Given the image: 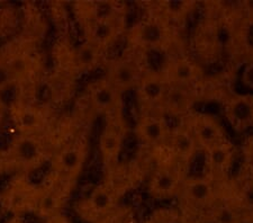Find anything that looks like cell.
I'll return each mask as SVG.
<instances>
[{
    "label": "cell",
    "instance_id": "6da1fadb",
    "mask_svg": "<svg viewBox=\"0 0 253 223\" xmlns=\"http://www.w3.org/2000/svg\"><path fill=\"white\" fill-rule=\"evenodd\" d=\"M9 156L19 167H36L45 157V145L40 135L18 134L11 142Z\"/></svg>",
    "mask_w": 253,
    "mask_h": 223
},
{
    "label": "cell",
    "instance_id": "7a4b0ae2",
    "mask_svg": "<svg viewBox=\"0 0 253 223\" xmlns=\"http://www.w3.org/2000/svg\"><path fill=\"white\" fill-rule=\"evenodd\" d=\"M116 198L113 190L106 186L93 187L80 206V216L91 222H97L114 212Z\"/></svg>",
    "mask_w": 253,
    "mask_h": 223
},
{
    "label": "cell",
    "instance_id": "3957f363",
    "mask_svg": "<svg viewBox=\"0 0 253 223\" xmlns=\"http://www.w3.org/2000/svg\"><path fill=\"white\" fill-rule=\"evenodd\" d=\"M11 121L18 134L40 135L45 127V115L42 109L32 104L14 106L11 111Z\"/></svg>",
    "mask_w": 253,
    "mask_h": 223
},
{
    "label": "cell",
    "instance_id": "277c9868",
    "mask_svg": "<svg viewBox=\"0 0 253 223\" xmlns=\"http://www.w3.org/2000/svg\"><path fill=\"white\" fill-rule=\"evenodd\" d=\"M85 159V151L83 145L70 143L61 148L52 160V167L56 173L64 177L78 175Z\"/></svg>",
    "mask_w": 253,
    "mask_h": 223
},
{
    "label": "cell",
    "instance_id": "5b68a950",
    "mask_svg": "<svg viewBox=\"0 0 253 223\" xmlns=\"http://www.w3.org/2000/svg\"><path fill=\"white\" fill-rule=\"evenodd\" d=\"M3 194H5L9 213L19 216L35 209L40 193L30 182L18 181Z\"/></svg>",
    "mask_w": 253,
    "mask_h": 223
},
{
    "label": "cell",
    "instance_id": "8992f818",
    "mask_svg": "<svg viewBox=\"0 0 253 223\" xmlns=\"http://www.w3.org/2000/svg\"><path fill=\"white\" fill-rule=\"evenodd\" d=\"M108 77V83L117 91L127 90L137 81V70L133 63L126 60H120L112 64Z\"/></svg>",
    "mask_w": 253,
    "mask_h": 223
},
{
    "label": "cell",
    "instance_id": "52a82bcc",
    "mask_svg": "<svg viewBox=\"0 0 253 223\" xmlns=\"http://www.w3.org/2000/svg\"><path fill=\"white\" fill-rule=\"evenodd\" d=\"M90 100L99 111H111L117 105L118 91L108 81H100L90 89Z\"/></svg>",
    "mask_w": 253,
    "mask_h": 223
},
{
    "label": "cell",
    "instance_id": "ba28073f",
    "mask_svg": "<svg viewBox=\"0 0 253 223\" xmlns=\"http://www.w3.org/2000/svg\"><path fill=\"white\" fill-rule=\"evenodd\" d=\"M3 60L6 61L8 67L13 72L17 84L30 78L34 72V59L26 52H14V53L8 54Z\"/></svg>",
    "mask_w": 253,
    "mask_h": 223
},
{
    "label": "cell",
    "instance_id": "9c48e42d",
    "mask_svg": "<svg viewBox=\"0 0 253 223\" xmlns=\"http://www.w3.org/2000/svg\"><path fill=\"white\" fill-rule=\"evenodd\" d=\"M73 60H75L76 66L80 70H91L95 68L100 60L99 47L95 44L85 41L84 43L79 44L73 52Z\"/></svg>",
    "mask_w": 253,
    "mask_h": 223
},
{
    "label": "cell",
    "instance_id": "30bf717a",
    "mask_svg": "<svg viewBox=\"0 0 253 223\" xmlns=\"http://www.w3.org/2000/svg\"><path fill=\"white\" fill-rule=\"evenodd\" d=\"M122 144H123V136H122L120 130L116 128H107L101 133L99 149L101 155L106 159H114L120 155Z\"/></svg>",
    "mask_w": 253,
    "mask_h": 223
},
{
    "label": "cell",
    "instance_id": "8fae6325",
    "mask_svg": "<svg viewBox=\"0 0 253 223\" xmlns=\"http://www.w3.org/2000/svg\"><path fill=\"white\" fill-rule=\"evenodd\" d=\"M87 32L89 42L100 47L115 39L116 27L114 22H90Z\"/></svg>",
    "mask_w": 253,
    "mask_h": 223
},
{
    "label": "cell",
    "instance_id": "7c38bea8",
    "mask_svg": "<svg viewBox=\"0 0 253 223\" xmlns=\"http://www.w3.org/2000/svg\"><path fill=\"white\" fill-rule=\"evenodd\" d=\"M187 196L196 205H207L213 198V188L207 180L196 179L188 185Z\"/></svg>",
    "mask_w": 253,
    "mask_h": 223
},
{
    "label": "cell",
    "instance_id": "4fadbf2b",
    "mask_svg": "<svg viewBox=\"0 0 253 223\" xmlns=\"http://www.w3.org/2000/svg\"><path fill=\"white\" fill-rule=\"evenodd\" d=\"M141 135L146 142L158 143L166 135V125L161 120L149 117L143 121L141 125Z\"/></svg>",
    "mask_w": 253,
    "mask_h": 223
},
{
    "label": "cell",
    "instance_id": "5bb4252c",
    "mask_svg": "<svg viewBox=\"0 0 253 223\" xmlns=\"http://www.w3.org/2000/svg\"><path fill=\"white\" fill-rule=\"evenodd\" d=\"M172 147L178 156L183 159H188L194 155L195 140L189 132L185 130H178L173 133Z\"/></svg>",
    "mask_w": 253,
    "mask_h": 223
},
{
    "label": "cell",
    "instance_id": "9a60e30c",
    "mask_svg": "<svg viewBox=\"0 0 253 223\" xmlns=\"http://www.w3.org/2000/svg\"><path fill=\"white\" fill-rule=\"evenodd\" d=\"M153 192L159 196H169L177 187V179L170 170H161L153 178Z\"/></svg>",
    "mask_w": 253,
    "mask_h": 223
},
{
    "label": "cell",
    "instance_id": "2e32d148",
    "mask_svg": "<svg viewBox=\"0 0 253 223\" xmlns=\"http://www.w3.org/2000/svg\"><path fill=\"white\" fill-rule=\"evenodd\" d=\"M196 134L199 142L205 147H208L210 149L213 145H216L219 143V139H221V133H219V129L216 127L213 122H203L202 124H199L196 130Z\"/></svg>",
    "mask_w": 253,
    "mask_h": 223
},
{
    "label": "cell",
    "instance_id": "e0dca14e",
    "mask_svg": "<svg viewBox=\"0 0 253 223\" xmlns=\"http://www.w3.org/2000/svg\"><path fill=\"white\" fill-rule=\"evenodd\" d=\"M141 94L143 98L149 103H158L166 96V88L161 80L157 78H149L143 81Z\"/></svg>",
    "mask_w": 253,
    "mask_h": 223
},
{
    "label": "cell",
    "instance_id": "ac0fdd59",
    "mask_svg": "<svg viewBox=\"0 0 253 223\" xmlns=\"http://www.w3.org/2000/svg\"><path fill=\"white\" fill-rule=\"evenodd\" d=\"M116 13L115 3L108 1L95 2L90 7V22H114Z\"/></svg>",
    "mask_w": 253,
    "mask_h": 223
},
{
    "label": "cell",
    "instance_id": "d6986e66",
    "mask_svg": "<svg viewBox=\"0 0 253 223\" xmlns=\"http://www.w3.org/2000/svg\"><path fill=\"white\" fill-rule=\"evenodd\" d=\"M251 109L252 108L247 100L236 99L232 101L230 107H228V116L233 121V123L234 122L238 124L246 123L251 117Z\"/></svg>",
    "mask_w": 253,
    "mask_h": 223
},
{
    "label": "cell",
    "instance_id": "ffe728a7",
    "mask_svg": "<svg viewBox=\"0 0 253 223\" xmlns=\"http://www.w3.org/2000/svg\"><path fill=\"white\" fill-rule=\"evenodd\" d=\"M231 152L226 145L216 144L208 149V158H210L211 165L214 168H223L230 160Z\"/></svg>",
    "mask_w": 253,
    "mask_h": 223
},
{
    "label": "cell",
    "instance_id": "44dd1931",
    "mask_svg": "<svg viewBox=\"0 0 253 223\" xmlns=\"http://www.w3.org/2000/svg\"><path fill=\"white\" fill-rule=\"evenodd\" d=\"M196 68L187 61H180L172 69V77L178 83H188L196 77Z\"/></svg>",
    "mask_w": 253,
    "mask_h": 223
},
{
    "label": "cell",
    "instance_id": "7402d4cb",
    "mask_svg": "<svg viewBox=\"0 0 253 223\" xmlns=\"http://www.w3.org/2000/svg\"><path fill=\"white\" fill-rule=\"evenodd\" d=\"M166 97L168 99L170 107L173 111H183V109L188 106V96L180 88H174L172 90H169Z\"/></svg>",
    "mask_w": 253,
    "mask_h": 223
},
{
    "label": "cell",
    "instance_id": "603a6c76",
    "mask_svg": "<svg viewBox=\"0 0 253 223\" xmlns=\"http://www.w3.org/2000/svg\"><path fill=\"white\" fill-rule=\"evenodd\" d=\"M16 84L17 83H16L15 77L6 61L3 60V58L0 59V94L9 90Z\"/></svg>",
    "mask_w": 253,
    "mask_h": 223
},
{
    "label": "cell",
    "instance_id": "cb8c5ba5",
    "mask_svg": "<svg viewBox=\"0 0 253 223\" xmlns=\"http://www.w3.org/2000/svg\"><path fill=\"white\" fill-rule=\"evenodd\" d=\"M213 219L215 223H236V220H238L234 210L231 208H225V206L215 211Z\"/></svg>",
    "mask_w": 253,
    "mask_h": 223
},
{
    "label": "cell",
    "instance_id": "d4e9b609",
    "mask_svg": "<svg viewBox=\"0 0 253 223\" xmlns=\"http://www.w3.org/2000/svg\"><path fill=\"white\" fill-rule=\"evenodd\" d=\"M161 36V31L160 27H158L157 25H148L145 27H143L142 30V39L145 40L146 42L149 43H154L157 41L160 40Z\"/></svg>",
    "mask_w": 253,
    "mask_h": 223
},
{
    "label": "cell",
    "instance_id": "484cf974",
    "mask_svg": "<svg viewBox=\"0 0 253 223\" xmlns=\"http://www.w3.org/2000/svg\"><path fill=\"white\" fill-rule=\"evenodd\" d=\"M95 223H129V219L124 214L112 212Z\"/></svg>",
    "mask_w": 253,
    "mask_h": 223
},
{
    "label": "cell",
    "instance_id": "4316f807",
    "mask_svg": "<svg viewBox=\"0 0 253 223\" xmlns=\"http://www.w3.org/2000/svg\"><path fill=\"white\" fill-rule=\"evenodd\" d=\"M8 213H9V209H8L5 194L0 193V218L6 217Z\"/></svg>",
    "mask_w": 253,
    "mask_h": 223
},
{
    "label": "cell",
    "instance_id": "83f0119b",
    "mask_svg": "<svg viewBox=\"0 0 253 223\" xmlns=\"http://www.w3.org/2000/svg\"><path fill=\"white\" fill-rule=\"evenodd\" d=\"M47 223H71L68 219H65L64 217H60L56 214V216H53L51 218L47 219Z\"/></svg>",
    "mask_w": 253,
    "mask_h": 223
},
{
    "label": "cell",
    "instance_id": "f1b7e54d",
    "mask_svg": "<svg viewBox=\"0 0 253 223\" xmlns=\"http://www.w3.org/2000/svg\"><path fill=\"white\" fill-rule=\"evenodd\" d=\"M5 223H26L23 219H20L19 216H14L13 218L8 219V220Z\"/></svg>",
    "mask_w": 253,
    "mask_h": 223
}]
</instances>
